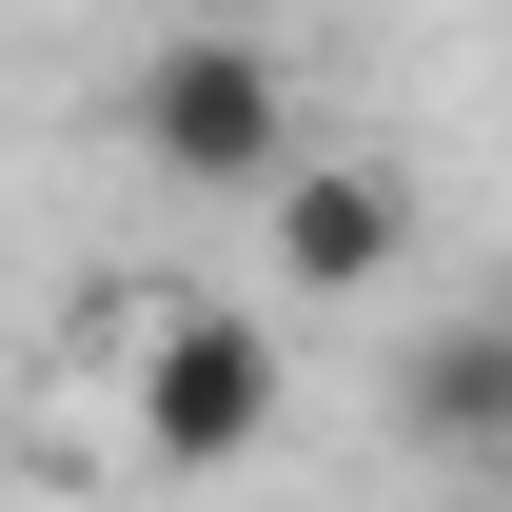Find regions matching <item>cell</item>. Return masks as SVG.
<instances>
[{
	"label": "cell",
	"mask_w": 512,
	"mask_h": 512,
	"mask_svg": "<svg viewBox=\"0 0 512 512\" xmlns=\"http://www.w3.org/2000/svg\"><path fill=\"white\" fill-rule=\"evenodd\" d=\"M138 158L178 197H276L316 138H296V79H276V40L256 20H158V60H138Z\"/></svg>",
	"instance_id": "obj_1"
},
{
	"label": "cell",
	"mask_w": 512,
	"mask_h": 512,
	"mask_svg": "<svg viewBox=\"0 0 512 512\" xmlns=\"http://www.w3.org/2000/svg\"><path fill=\"white\" fill-rule=\"evenodd\" d=\"M256 434H276V316L158 296V335H138V453L158 473H237Z\"/></svg>",
	"instance_id": "obj_2"
},
{
	"label": "cell",
	"mask_w": 512,
	"mask_h": 512,
	"mask_svg": "<svg viewBox=\"0 0 512 512\" xmlns=\"http://www.w3.org/2000/svg\"><path fill=\"white\" fill-rule=\"evenodd\" d=\"M256 237H276L296 296H375L394 256H414V178H394V158H296V178L256 197Z\"/></svg>",
	"instance_id": "obj_3"
},
{
	"label": "cell",
	"mask_w": 512,
	"mask_h": 512,
	"mask_svg": "<svg viewBox=\"0 0 512 512\" xmlns=\"http://www.w3.org/2000/svg\"><path fill=\"white\" fill-rule=\"evenodd\" d=\"M394 434L493 493V473H512V316H434V335H414V355H394Z\"/></svg>",
	"instance_id": "obj_4"
},
{
	"label": "cell",
	"mask_w": 512,
	"mask_h": 512,
	"mask_svg": "<svg viewBox=\"0 0 512 512\" xmlns=\"http://www.w3.org/2000/svg\"><path fill=\"white\" fill-rule=\"evenodd\" d=\"M158 20H256V0H158Z\"/></svg>",
	"instance_id": "obj_5"
},
{
	"label": "cell",
	"mask_w": 512,
	"mask_h": 512,
	"mask_svg": "<svg viewBox=\"0 0 512 512\" xmlns=\"http://www.w3.org/2000/svg\"><path fill=\"white\" fill-rule=\"evenodd\" d=\"M473 512H493V493H473Z\"/></svg>",
	"instance_id": "obj_6"
}]
</instances>
